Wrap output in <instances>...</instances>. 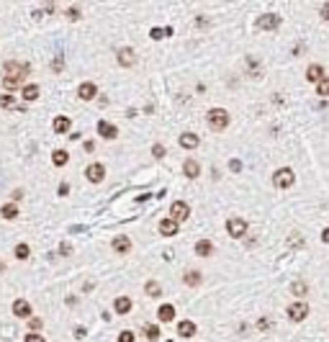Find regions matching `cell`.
I'll use <instances>...</instances> for the list:
<instances>
[{
  "mask_svg": "<svg viewBox=\"0 0 329 342\" xmlns=\"http://www.w3.org/2000/svg\"><path fill=\"white\" fill-rule=\"evenodd\" d=\"M319 16H322L324 21H329V3H322V5H319Z\"/></svg>",
  "mask_w": 329,
  "mask_h": 342,
  "instance_id": "obj_38",
  "label": "cell"
},
{
  "mask_svg": "<svg viewBox=\"0 0 329 342\" xmlns=\"http://www.w3.org/2000/svg\"><path fill=\"white\" fill-rule=\"evenodd\" d=\"M59 252H62V255H70L72 247H70V245H59Z\"/></svg>",
  "mask_w": 329,
  "mask_h": 342,
  "instance_id": "obj_44",
  "label": "cell"
},
{
  "mask_svg": "<svg viewBox=\"0 0 329 342\" xmlns=\"http://www.w3.org/2000/svg\"><path fill=\"white\" fill-rule=\"evenodd\" d=\"M157 319L160 322H172V319H175V309H172L170 304H162L157 309Z\"/></svg>",
  "mask_w": 329,
  "mask_h": 342,
  "instance_id": "obj_17",
  "label": "cell"
},
{
  "mask_svg": "<svg viewBox=\"0 0 329 342\" xmlns=\"http://www.w3.org/2000/svg\"><path fill=\"white\" fill-rule=\"evenodd\" d=\"M229 167L234 170V173H239V170H242V162H239V160H232V162H229Z\"/></svg>",
  "mask_w": 329,
  "mask_h": 342,
  "instance_id": "obj_42",
  "label": "cell"
},
{
  "mask_svg": "<svg viewBox=\"0 0 329 342\" xmlns=\"http://www.w3.org/2000/svg\"><path fill=\"white\" fill-rule=\"evenodd\" d=\"M149 36H152V39H157V41H160L162 36H167V34H164V29H160V26H154V29L149 31Z\"/></svg>",
  "mask_w": 329,
  "mask_h": 342,
  "instance_id": "obj_35",
  "label": "cell"
},
{
  "mask_svg": "<svg viewBox=\"0 0 329 342\" xmlns=\"http://www.w3.org/2000/svg\"><path fill=\"white\" fill-rule=\"evenodd\" d=\"M152 155H154V157H162V155H164V147H162V144H154V147H152Z\"/></svg>",
  "mask_w": 329,
  "mask_h": 342,
  "instance_id": "obj_39",
  "label": "cell"
},
{
  "mask_svg": "<svg viewBox=\"0 0 329 342\" xmlns=\"http://www.w3.org/2000/svg\"><path fill=\"white\" fill-rule=\"evenodd\" d=\"M39 93H41V88L39 85H23V90H21V95H23V101H36L39 98Z\"/></svg>",
  "mask_w": 329,
  "mask_h": 342,
  "instance_id": "obj_20",
  "label": "cell"
},
{
  "mask_svg": "<svg viewBox=\"0 0 329 342\" xmlns=\"http://www.w3.org/2000/svg\"><path fill=\"white\" fill-rule=\"evenodd\" d=\"M98 134L103 139H116L118 137V129L113 124H108V121H98Z\"/></svg>",
  "mask_w": 329,
  "mask_h": 342,
  "instance_id": "obj_10",
  "label": "cell"
},
{
  "mask_svg": "<svg viewBox=\"0 0 329 342\" xmlns=\"http://www.w3.org/2000/svg\"><path fill=\"white\" fill-rule=\"evenodd\" d=\"M116 59H118V65H121V67H131L134 62H136V54H134L131 47H124V49H118Z\"/></svg>",
  "mask_w": 329,
  "mask_h": 342,
  "instance_id": "obj_9",
  "label": "cell"
},
{
  "mask_svg": "<svg viewBox=\"0 0 329 342\" xmlns=\"http://www.w3.org/2000/svg\"><path fill=\"white\" fill-rule=\"evenodd\" d=\"M178 142H180V147H183V149H196L198 144H201V139L196 137V134H190V131H188V134H183Z\"/></svg>",
  "mask_w": 329,
  "mask_h": 342,
  "instance_id": "obj_13",
  "label": "cell"
},
{
  "mask_svg": "<svg viewBox=\"0 0 329 342\" xmlns=\"http://www.w3.org/2000/svg\"><path fill=\"white\" fill-rule=\"evenodd\" d=\"M183 173H185V178H198L201 175V165L196 160H185V165H183Z\"/></svg>",
  "mask_w": 329,
  "mask_h": 342,
  "instance_id": "obj_18",
  "label": "cell"
},
{
  "mask_svg": "<svg viewBox=\"0 0 329 342\" xmlns=\"http://www.w3.org/2000/svg\"><path fill=\"white\" fill-rule=\"evenodd\" d=\"M257 329H262V332H265V329H270V319H265V317H262V319L257 322Z\"/></svg>",
  "mask_w": 329,
  "mask_h": 342,
  "instance_id": "obj_41",
  "label": "cell"
},
{
  "mask_svg": "<svg viewBox=\"0 0 329 342\" xmlns=\"http://www.w3.org/2000/svg\"><path fill=\"white\" fill-rule=\"evenodd\" d=\"M13 252H16V257H18V260H26V257L31 255L29 245H23V242H21V245H16V250H13Z\"/></svg>",
  "mask_w": 329,
  "mask_h": 342,
  "instance_id": "obj_28",
  "label": "cell"
},
{
  "mask_svg": "<svg viewBox=\"0 0 329 342\" xmlns=\"http://www.w3.org/2000/svg\"><path fill=\"white\" fill-rule=\"evenodd\" d=\"M160 234H162V237H175V234H178V221L162 219L160 221Z\"/></svg>",
  "mask_w": 329,
  "mask_h": 342,
  "instance_id": "obj_12",
  "label": "cell"
},
{
  "mask_svg": "<svg viewBox=\"0 0 329 342\" xmlns=\"http://www.w3.org/2000/svg\"><path fill=\"white\" fill-rule=\"evenodd\" d=\"M309 317V304L306 301H293L288 306V319L291 322H304Z\"/></svg>",
  "mask_w": 329,
  "mask_h": 342,
  "instance_id": "obj_5",
  "label": "cell"
},
{
  "mask_svg": "<svg viewBox=\"0 0 329 342\" xmlns=\"http://www.w3.org/2000/svg\"><path fill=\"white\" fill-rule=\"evenodd\" d=\"M291 291H293L296 296H306V291H309V286H306L304 281H296L293 286H291Z\"/></svg>",
  "mask_w": 329,
  "mask_h": 342,
  "instance_id": "obj_30",
  "label": "cell"
},
{
  "mask_svg": "<svg viewBox=\"0 0 329 342\" xmlns=\"http://www.w3.org/2000/svg\"><path fill=\"white\" fill-rule=\"evenodd\" d=\"M67 160H70V155H67L65 149H54V152H52V162H54V165H57V167L67 165Z\"/></svg>",
  "mask_w": 329,
  "mask_h": 342,
  "instance_id": "obj_24",
  "label": "cell"
},
{
  "mask_svg": "<svg viewBox=\"0 0 329 342\" xmlns=\"http://www.w3.org/2000/svg\"><path fill=\"white\" fill-rule=\"evenodd\" d=\"M0 106H3V108H21V106H18L11 95H0Z\"/></svg>",
  "mask_w": 329,
  "mask_h": 342,
  "instance_id": "obj_31",
  "label": "cell"
},
{
  "mask_svg": "<svg viewBox=\"0 0 329 342\" xmlns=\"http://www.w3.org/2000/svg\"><path fill=\"white\" fill-rule=\"evenodd\" d=\"M113 250L118 252V255H126V252L131 250V239L129 237H116L113 239Z\"/></svg>",
  "mask_w": 329,
  "mask_h": 342,
  "instance_id": "obj_16",
  "label": "cell"
},
{
  "mask_svg": "<svg viewBox=\"0 0 329 342\" xmlns=\"http://www.w3.org/2000/svg\"><path fill=\"white\" fill-rule=\"evenodd\" d=\"M85 178L90 180V183H100V180L106 178V167L100 165V162H93V165H88V170H85Z\"/></svg>",
  "mask_w": 329,
  "mask_h": 342,
  "instance_id": "obj_8",
  "label": "cell"
},
{
  "mask_svg": "<svg viewBox=\"0 0 329 342\" xmlns=\"http://www.w3.org/2000/svg\"><path fill=\"white\" fill-rule=\"evenodd\" d=\"M77 95L82 98V101H93V98L98 95V88H95L93 83H82V85L77 88Z\"/></svg>",
  "mask_w": 329,
  "mask_h": 342,
  "instance_id": "obj_11",
  "label": "cell"
},
{
  "mask_svg": "<svg viewBox=\"0 0 329 342\" xmlns=\"http://www.w3.org/2000/svg\"><path fill=\"white\" fill-rule=\"evenodd\" d=\"M257 26L260 31H278V26H280V16L278 13H262L260 18H257Z\"/></svg>",
  "mask_w": 329,
  "mask_h": 342,
  "instance_id": "obj_4",
  "label": "cell"
},
{
  "mask_svg": "<svg viewBox=\"0 0 329 342\" xmlns=\"http://www.w3.org/2000/svg\"><path fill=\"white\" fill-rule=\"evenodd\" d=\"M5 77H13V80H26L29 75V65H21V62H5Z\"/></svg>",
  "mask_w": 329,
  "mask_h": 342,
  "instance_id": "obj_3",
  "label": "cell"
},
{
  "mask_svg": "<svg viewBox=\"0 0 329 342\" xmlns=\"http://www.w3.org/2000/svg\"><path fill=\"white\" fill-rule=\"evenodd\" d=\"M67 18H70V21H77V18H80V11H77V8H70V11H67Z\"/></svg>",
  "mask_w": 329,
  "mask_h": 342,
  "instance_id": "obj_40",
  "label": "cell"
},
{
  "mask_svg": "<svg viewBox=\"0 0 329 342\" xmlns=\"http://www.w3.org/2000/svg\"><path fill=\"white\" fill-rule=\"evenodd\" d=\"M144 291H147L149 296H160L162 293V286L157 281H147V286H144Z\"/></svg>",
  "mask_w": 329,
  "mask_h": 342,
  "instance_id": "obj_27",
  "label": "cell"
},
{
  "mask_svg": "<svg viewBox=\"0 0 329 342\" xmlns=\"http://www.w3.org/2000/svg\"><path fill=\"white\" fill-rule=\"evenodd\" d=\"M211 252H214V245H211L208 239H201L198 245H196V255H198V257H208Z\"/></svg>",
  "mask_w": 329,
  "mask_h": 342,
  "instance_id": "obj_21",
  "label": "cell"
},
{
  "mask_svg": "<svg viewBox=\"0 0 329 342\" xmlns=\"http://www.w3.org/2000/svg\"><path fill=\"white\" fill-rule=\"evenodd\" d=\"M183 281H185L188 286H198L201 281H203V275H201V273H198V270H188V273H185V275H183Z\"/></svg>",
  "mask_w": 329,
  "mask_h": 342,
  "instance_id": "obj_25",
  "label": "cell"
},
{
  "mask_svg": "<svg viewBox=\"0 0 329 342\" xmlns=\"http://www.w3.org/2000/svg\"><path fill=\"white\" fill-rule=\"evenodd\" d=\"M57 193H59V196H67V193H70V185H67V183H62V185L57 188Z\"/></svg>",
  "mask_w": 329,
  "mask_h": 342,
  "instance_id": "obj_43",
  "label": "cell"
},
{
  "mask_svg": "<svg viewBox=\"0 0 329 342\" xmlns=\"http://www.w3.org/2000/svg\"><path fill=\"white\" fill-rule=\"evenodd\" d=\"M0 214H3V219H18V206L16 203H5L3 209H0Z\"/></svg>",
  "mask_w": 329,
  "mask_h": 342,
  "instance_id": "obj_26",
  "label": "cell"
},
{
  "mask_svg": "<svg viewBox=\"0 0 329 342\" xmlns=\"http://www.w3.org/2000/svg\"><path fill=\"white\" fill-rule=\"evenodd\" d=\"M52 70H54V72H62V70H65V57H62V54H57V57H54Z\"/></svg>",
  "mask_w": 329,
  "mask_h": 342,
  "instance_id": "obj_32",
  "label": "cell"
},
{
  "mask_svg": "<svg viewBox=\"0 0 329 342\" xmlns=\"http://www.w3.org/2000/svg\"><path fill=\"white\" fill-rule=\"evenodd\" d=\"M113 309H116L118 314H129V311H131V299H126V296H118L116 304H113Z\"/></svg>",
  "mask_w": 329,
  "mask_h": 342,
  "instance_id": "obj_22",
  "label": "cell"
},
{
  "mask_svg": "<svg viewBox=\"0 0 329 342\" xmlns=\"http://www.w3.org/2000/svg\"><path fill=\"white\" fill-rule=\"evenodd\" d=\"M13 314H16V317H29V314H31V304L23 301V299H18L13 304Z\"/></svg>",
  "mask_w": 329,
  "mask_h": 342,
  "instance_id": "obj_19",
  "label": "cell"
},
{
  "mask_svg": "<svg viewBox=\"0 0 329 342\" xmlns=\"http://www.w3.org/2000/svg\"><path fill=\"white\" fill-rule=\"evenodd\" d=\"M70 126H72V121L67 119V116H57V119H54V124H52V129L57 131V134H67Z\"/></svg>",
  "mask_w": 329,
  "mask_h": 342,
  "instance_id": "obj_15",
  "label": "cell"
},
{
  "mask_svg": "<svg viewBox=\"0 0 329 342\" xmlns=\"http://www.w3.org/2000/svg\"><path fill=\"white\" fill-rule=\"evenodd\" d=\"M188 216H190V206H188L185 201H175V203L170 206V219H172V221L180 224V221H185Z\"/></svg>",
  "mask_w": 329,
  "mask_h": 342,
  "instance_id": "obj_6",
  "label": "cell"
},
{
  "mask_svg": "<svg viewBox=\"0 0 329 342\" xmlns=\"http://www.w3.org/2000/svg\"><path fill=\"white\" fill-rule=\"evenodd\" d=\"M3 268H5V265H3V263H0V270H3Z\"/></svg>",
  "mask_w": 329,
  "mask_h": 342,
  "instance_id": "obj_46",
  "label": "cell"
},
{
  "mask_svg": "<svg viewBox=\"0 0 329 342\" xmlns=\"http://www.w3.org/2000/svg\"><path fill=\"white\" fill-rule=\"evenodd\" d=\"M273 183H275V188H291L296 183V175L291 167H280L275 170V175H273Z\"/></svg>",
  "mask_w": 329,
  "mask_h": 342,
  "instance_id": "obj_2",
  "label": "cell"
},
{
  "mask_svg": "<svg viewBox=\"0 0 329 342\" xmlns=\"http://www.w3.org/2000/svg\"><path fill=\"white\" fill-rule=\"evenodd\" d=\"M147 337L154 342V340H157L160 337V327H154V324H152V327H147Z\"/></svg>",
  "mask_w": 329,
  "mask_h": 342,
  "instance_id": "obj_37",
  "label": "cell"
},
{
  "mask_svg": "<svg viewBox=\"0 0 329 342\" xmlns=\"http://www.w3.org/2000/svg\"><path fill=\"white\" fill-rule=\"evenodd\" d=\"M29 327H31V332H39V329L44 327V322H41L39 317H31V319H29Z\"/></svg>",
  "mask_w": 329,
  "mask_h": 342,
  "instance_id": "obj_33",
  "label": "cell"
},
{
  "mask_svg": "<svg viewBox=\"0 0 329 342\" xmlns=\"http://www.w3.org/2000/svg\"><path fill=\"white\" fill-rule=\"evenodd\" d=\"M316 95H329V77H322L316 83Z\"/></svg>",
  "mask_w": 329,
  "mask_h": 342,
  "instance_id": "obj_29",
  "label": "cell"
},
{
  "mask_svg": "<svg viewBox=\"0 0 329 342\" xmlns=\"http://www.w3.org/2000/svg\"><path fill=\"white\" fill-rule=\"evenodd\" d=\"M118 342H134V332H129V329H124L121 335H118Z\"/></svg>",
  "mask_w": 329,
  "mask_h": 342,
  "instance_id": "obj_34",
  "label": "cell"
},
{
  "mask_svg": "<svg viewBox=\"0 0 329 342\" xmlns=\"http://www.w3.org/2000/svg\"><path fill=\"white\" fill-rule=\"evenodd\" d=\"M208 119V126H211L214 131H224L226 126H229V113L224 111V108H211V111L206 113Z\"/></svg>",
  "mask_w": 329,
  "mask_h": 342,
  "instance_id": "obj_1",
  "label": "cell"
},
{
  "mask_svg": "<svg viewBox=\"0 0 329 342\" xmlns=\"http://www.w3.org/2000/svg\"><path fill=\"white\" fill-rule=\"evenodd\" d=\"M26 342H47V340H44L39 332H29V335H26Z\"/></svg>",
  "mask_w": 329,
  "mask_h": 342,
  "instance_id": "obj_36",
  "label": "cell"
},
{
  "mask_svg": "<svg viewBox=\"0 0 329 342\" xmlns=\"http://www.w3.org/2000/svg\"><path fill=\"white\" fill-rule=\"evenodd\" d=\"M178 335L180 337H193L196 335V324L193 322H180L178 324Z\"/></svg>",
  "mask_w": 329,
  "mask_h": 342,
  "instance_id": "obj_23",
  "label": "cell"
},
{
  "mask_svg": "<svg viewBox=\"0 0 329 342\" xmlns=\"http://www.w3.org/2000/svg\"><path fill=\"white\" fill-rule=\"evenodd\" d=\"M226 232H229L234 239H239L247 232V221L244 219H226Z\"/></svg>",
  "mask_w": 329,
  "mask_h": 342,
  "instance_id": "obj_7",
  "label": "cell"
},
{
  "mask_svg": "<svg viewBox=\"0 0 329 342\" xmlns=\"http://www.w3.org/2000/svg\"><path fill=\"white\" fill-rule=\"evenodd\" d=\"M322 239H324V242H329V229H324V234H322Z\"/></svg>",
  "mask_w": 329,
  "mask_h": 342,
  "instance_id": "obj_45",
  "label": "cell"
},
{
  "mask_svg": "<svg viewBox=\"0 0 329 342\" xmlns=\"http://www.w3.org/2000/svg\"><path fill=\"white\" fill-rule=\"evenodd\" d=\"M322 77H324V67L322 65H309V70H306V80H309V83H319Z\"/></svg>",
  "mask_w": 329,
  "mask_h": 342,
  "instance_id": "obj_14",
  "label": "cell"
}]
</instances>
